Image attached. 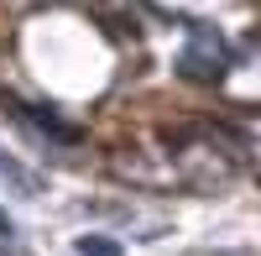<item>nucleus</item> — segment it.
I'll use <instances>...</instances> for the list:
<instances>
[{"mask_svg": "<svg viewBox=\"0 0 261 256\" xmlns=\"http://www.w3.org/2000/svg\"><path fill=\"white\" fill-rule=\"evenodd\" d=\"M230 63H235V53L225 47V37H220V32H214V27H193L188 53L178 58V73H183L188 84H220Z\"/></svg>", "mask_w": 261, "mask_h": 256, "instance_id": "obj_1", "label": "nucleus"}, {"mask_svg": "<svg viewBox=\"0 0 261 256\" xmlns=\"http://www.w3.org/2000/svg\"><path fill=\"white\" fill-rule=\"evenodd\" d=\"M178 162H183V173L193 183H204V188H220L230 178V152H214V141H204V136L178 146Z\"/></svg>", "mask_w": 261, "mask_h": 256, "instance_id": "obj_2", "label": "nucleus"}, {"mask_svg": "<svg viewBox=\"0 0 261 256\" xmlns=\"http://www.w3.org/2000/svg\"><path fill=\"white\" fill-rule=\"evenodd\" d=\"M0 178H6V188H11V194H21V199H37L42 188H47V183H42L32 167H27V162H16L11 152H0Z\"/></svg>", "mask_w": 261, "mask_h": 256, "instance_id": "obj_3", "label": "nucleus"}, {"mask_svg": "<svg viewBox=\"0 0 261 256\" xmlns=\"http://www.w3.org/2000/svg\"><path fill=\"white\" fill-rule=\"evenodd\" d=\"M79 256H120V241H110V236H79Z\"/></svg>", "mask_w": 261, "mask_h": 256, "instance_id": "obj_4", "label": "nucleus"}]
</instances>
